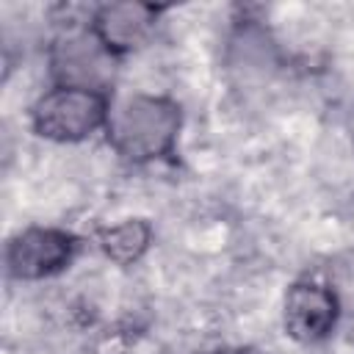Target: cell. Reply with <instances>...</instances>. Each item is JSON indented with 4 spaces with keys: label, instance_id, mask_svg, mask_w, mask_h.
<instances>
[{
    "label": "cell",
    "instance_id": "1",
    "mask_svg": "<svg viewBox=\"0 0 354 354\" xmlns=\"http://www.w3.org/2000/svg\"><path fill=\"white\" fill-rule=\"evenodd\" d=\"M183 127V108L163 94H122L111 100L105 141L127 163L144 166L174 152Z\"/></svg>",
    "mask_w": 354,
    "mask_h": 354
},
{
    "label": "cell",
    "instance_id": "2",
    "mask_svg": "<svg viewBox=\"0 0 354 354\" xmlns=\"http://www.w3.org/2000/svg\"><path fill=\"white\" fill-rule=\"evenodd\" d=\"M111 97L94 88L53 86L30 108V127L53 144H80L105 130Z\"/></svg>",
    "mask_w": 354,
    "mask_h": 354
},
{
    "label": "cell",
    "instance_id": "3",
    "mask_svg": "<svg viewBox=\"0 0 354 354\" xmlns=\"http://www.w3.org/2000/svg\"><path fill=\"white\" fill-rule=\"evenodd\" d=\"M47 58L55 86H77L105 94L119 61L91 30V17L86 22H66V28L53 39Z\"/></svg>",
    "mask_w": 354,
    "mask_h": 354
},
{
    "label": "cell",
    "instance_id": "4",
    "mask_svg": "<svg viewBox=\"0 0 354 354\" xmlns=\"http://www.w3.org/2000/svg\"><path fill=\"white\" fill-rule=\"evenodd\" d=\"M77 238L61 227H28L6 243V274L19 282L50 279L72 266Z\"/></svg>",
    "mask_w": 354,
    "mask_h": 354
},
{
    "label": "cell",
    "instance_id": "5",
    "mask_svg": "<svg viewBox=\"0 0 354 354\" xmlns=\"http://www.w3.org/2000/svg\"><path fill=\"white\" fill-rule=\"evenodd\" d=\"M340 304L326 282L299 279L288 288L282 301V329L301 346L321 343L332 335L340 318Z\"/></svg>",
    "mask_w": 354,
    "mask_h": 354
},
{
    "label": "cell",
    "instance_id": "6",
    "mask_svg": "<svg viewBox=\"0 0 354 354\" xmlns=\"http://www.w3.org/2000/svg\"><path fill=\"white\" fill-rule=\"evenodd\" d=\"M160 14L163 8L152 3H105L91 11V30L116 58H122L152 39Z\"/></svg>",
    "mask_w": 354,
    "mask_h": 354
},
{
    "label": "cell",
    "instance_id": "7",
    "mask_svg": "<svg viewBox=\"0 0 354 354\" xmlns=\"http://www.w3.org/2000/svg\"><path fill=\"white\" fill-rule=\"evenodd\" d=\"M97 246L111 263L133 266L152 246V224L147 218H122L97 232Z\"/></svg>",
    "mask_w": 354,
    "mask_h": 354
},
{
    "label": "cell",
    "instance_id": "8",
    "mask_svg": "<svg viewBox=\"0 0 354 354\" xmlns=\"http://www.w3.org/2000/svg\"><path fill=\"white\" fill-rule=\"evenodd\" d=\"M326 285L343 313L354 315V246L337 252L326 266Z\"/></svg>",
    "mask_w": 354,
    "mask_h": 354
},
{
    "label": "cell",
    "instance_id": "9",
    "mask_svg": "<svg viewBox=\"0 0 354 354\" xmlns=\"http://www.w3.org/2000/svg\"><path fill=\"white\" fill-rule=\"evenodd\" d=\"M216 354H257V351H249V348H238V351H216Z\"/></svg>",
    "mask_w": 354,
    "mask_h": 354
}]
</instances>
